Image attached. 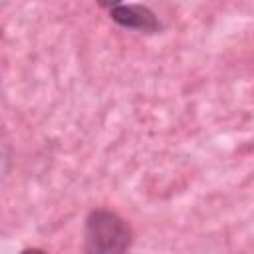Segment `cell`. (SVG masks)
<instances>
[{
	"mask_svg": "<svg viewBox=\"0 0 254 254\" xmlns=\"http://www.w3.org/2000/svg\"><path fill=\"white\" fill-rule=\"evenodd\" d=\"M131 224L109 208H93L83 224V254H129L133 246Z\"/></svg>",
	"mask_w": 254,
	"mask_h": 254,
	"instance_id": "cell-1",
	"label": "cell"
},
{
	"mask_svg": "<svg viewBox=\"0 0 254 254\" xmlns=\"http://www.w3.org/2000/svg\"><path fill=\"white\" fill-rule=\"evenodd\" d=\"M103 8L109 10V18L121 28L135 30L141 34H159L163 22L159 16L145 4H125V2H103Z\"/></svg>",
	"mask_w": 254,
	"mask_h": 254,
	"instance_id": "cell-2",
	"label": "cell"
},
{
	"mask_svg": "<svg viewBox=\"0 0 254 254\" xmlns=\"http://www.w3.org/2000/svg\"><path fill=\"white\" fill-rule=\"evenodd\" d=\"M20 254H50V252H46V250H42V248H36V246H30V248L20 250Z\"/></svg>",
	"mask_w": 254,
	"mask_h": 254,
	"instance_id": "cell-3",
	"label": "cell"
}]
</instances>
